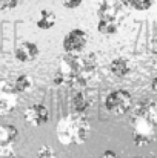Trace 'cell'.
Listing matches in <instances>:
<instances>
[{
	"label": "cell",
	"instance_id": "cell-2",
	"mask_svg": "<svg viewBox=\"0 0 157 158\" xmlns=\"http://www.w3.org/2000/svg\"><path fill=\"white\" fill-rule=\"evenodd\" d=\"M57 138L62 144H83L91 134V124L80 112L65 115L57 123Z\"/></svg>",
	"mask_w": 157,
	"mask_h": 158
},
{
	"label": "cell",
	"instance_id": "cell-5",
	"mask_svg": "<svg viewBox=\"0 0 157 158\" xmlns=\"http://www.w3.org/2000/svg\"><path fill=\"white\" fill-rule=\"evenodd\" d=\"M86 42H88L86 32L80 28H76V29H71L65 35L63 49H65V52H80L86 46Z\"/></svg>",
	"mask_w": 157,
	"mask_h": 158
},
{
	"label": "cell",
	"instance_id": "cell-13",
	"mask_svg": "<svg viewBox=\"0 0 157 158\" xmlns=\"http://www.w3.org/2000/svg\"><path fill=\"white\" fill-rule=\"evenodd\" d=\"M19 137V131L12 124H0V144H12Z\"/></svg>",
	"mask_w": 157,
	"mask_h": 158
},
{
	"label": "cell",
	"instance_id": "cell-18",
	"mask_svg": "<svg viewBox=\"0 0 157 158\" xmlns=\"http://www.w3.org/2000/svg\"><path fill=\"white\" fill-rule=\"evenodd\" d=\"M37 158H55V152L51 146H42L37 152Z\"/></svg>",
	"mask_w": 157,
	"mask_h": 158
},
{
	"label": "cell",
	"instance_id": "cell-22",
	"mask_svg": "<svg viewBox=\"0 0 157 158\" xmlns=\"http://www.w3.org/2000/svg\"><path fill=\"white\" fill-rule=\"evenodd\" d=\"M151 88H153V91H156L157 92V75L153 78V81H151Z\"/></svg>",
	"mask_w": 157,
	"mask_h": 158
},
{
	"label": "cell",
	"instance_id": "cell-7",
	"mask_svg": "<svg viewBox=\"0 0 157 158\" xmlns=\"http://www.w3.org/2000/svg\"><path fill=\"white\" fill-rule=\"evenodd\" d=\"M17 91L9 83L0 80V115L9 114L17 105Z\"/></svg>",
	"mask_w": 157,
	"mask_h": 158
},
{
	"label": "cell",
	"instance_id": "cell-11",
	"mask_svg": "<svg viewBox=\"0 0 157 158\" xmlns=\"http://www.w3.org/2000/svg\"><path fill=\"white\" fill-rule=\"evenodd\" d=\"M120 28V22L116 20V19H111V17H99V22H97V29L100 34L103 35H111V34H116Z\"/></svg>",
	"mask_w": 157,
	"mask_h": 158
},
{
	"label": "cell",
	"instance_id": "cell-1",
	"mask_svg": "<svg viewBox=\"0 0 157 158\" xmlns=\"http://www.w3.org/2000/svg\"><path fill=\"white\" fill-rule=\"evenodd\" d=\"M97 69L96 55L80 52H66L62 55L59 69L54 75V83L57 86H69V88H85L86 81L94 75Z\"/></svg>",
	"mask_w": 157,
	"mask_h": 158
},
{
	"label": "cell",
	"instance_id": "cell-15",
	"mask_svg": "<svg viewBox=\"0 0 157 158\" xmlns=\"http://www.w3.org/2000/svg\"><path fill=\"white\" fill-rule=\"evenodd\" d=\"M14 88H15V91L19 94H25V92H28L33 88V78L29 75H26V74L19 75L15 78V81H14Z\"/></svg>",
	"mask_w": 157,
	"mask_h": 158
},
{
	"label": "cell",
	"instance_id": "cell-12",
	"mask_svg": "<svg viewBox=\"0 0 157 158\" xmlns=\"http://www.w3.org/2000/svg\"><path fill=\"white\" fill-rule=\"evenodd\" d=\"M109 71L111 74H114L116 77H125L129 71H131V64L126 58L123 57H117V58H112L111 63H109Z\"/></svg>",
	"mask_w": 157,
	"mask_h": 158
},
{
	"label": "cell",
	"instance_id": "cell-9",
	"mask_svg": "<svg viewBox=\"0 0 157 158\" xmlns=\"http://www.w3.org/2000/svg\"><path fill=\"white\" fill-rule=\"evenodd\" d=\"M39 52H40V49L34 42H22L15 48V58L19 61H23V63L34 61L37 58Z\"/></svg>",
	"mask_w": 157,
	"mask_h": 158
},
{
	"label": "cell",
	"instance_id": "cell-14",
	"mask_svg": "<svg viewBox=\"0 0 157 158\" xmlns=\"http://www.w3.org/2000/svg\"><path fill=\"white\" fill-rule=\"evenodd\" d=\"M55 20H57L55 19V14L52 12L51 9H42L40 14H39V19L36 22V25H37L39 29L48 31V29H51L52 26L55 25Z\"/></svg>",
	"mask_w": 157,
	"mask_h": 158
},
{
	"label": "cell",
	"instance_id": "cell-10",
	"mask_svg": "<svg viewBox=\"0 0 157 158\" xmlns=\"http://www.w3.org/2000/svg\"><path fill=\"white\" fill-rule=\"evenodd\" d=\"M93 103V98H91V95L88 94V92H85V91H79V92H76L72 97H71V107L74 109V112H80V114H83L89 106Z\"/></svg>",
	"mask_w": 157,
	"mask_h": 158
},
{
	"label": "cell",
	"instance_id": "cell-21",
	"mask_svg": "<svg viewBox=\"0 0 157 158\" xmlns=\"http://www.w3.org/2000/svg\"><path fill=\"white\" fill-rule=\"evenodd\" d=\"M100 158H120V157H119V155H117L114 151H105Z\"/></svg>",
	"mask_w": 157,
	"mask_h": 158
},
{
	"label": "cell",
	"instance_id": "cell-17",
	"mask_svg": "<svg viewBox=\"0 0 157 158\" xmlns=\"http://www.w3.org/2000/svg\"><path fill=\"white\" fill-rule=\"evenodd\" d=\"M0 158H19L12 151L11 144H0Z\"/></svg>",
	"mask_w": 157,
	"mask_h": 158
},
{
	"label": "cell",
	"instance_id": "cell-19",
	"mask_svg": "<svg viewBox=\"0 0 157 158\" xmlns=\"http://www.w3.org/2000/svg\"><path fill=\"white\" fill-rule=\"evenodd\" d=\"M17 5H19V0H0V9L2 11L14 9Z\"/></svg>",
	"mask_w": 157,
	"mask_h": 158
},
{
	"label": "cell",
	"instance_id": "cell-8",
	"mask_svg": "<svg viewBox=\"0 0 157 158\" xmlns=\"http://www.w3.org/2000/svg\"><path fill=\"white\" fill-rule=\"evenodd\" d=\"M48 120H50V112H48L46 106L37 103V105H33L25 109V121L34 127L46 124Z\"/></svg>",
	"mask_w": 157,
	"mask_h": 158
},
{
	"label": "cell",
	"instance_id": "cell-20",
	"mask_svg": "<svg viewBox=\"0 0 157 158\" xmlns=\"http://www.w3.org/2000/svg\"><path fill=\"white\" fill-rule=\"evenodd\" d=\"M82 2H83V0H62L63 6L68 8V9H76V8H79V6L82 5Z\"/></svg>",
	"mask_w": 157,
	"mask_h": 158
},
{
	"label": "cell",
	"instance_id": "cell-6",
	"mask_svg": "<svg viewBox=\"0 0 157 158\" xmlns=\"http://www.w3.org/2000/svg\"><path fill=\"white\" fill-rule=\"evenodd\" d=\"M133 120H146L150 123H153L157 126V103L153 100H143L136 106H133V112H131Z\"/></svg>",
	"mask_w": 157,
	"mask_h": 158
},
{
	"label": "cell",
	"instance_id": "cell-16",
	"mask_svg": "<svg viewBox=\"0 0 157 158\" xmlns=\"http://www.w3.org/2000/svg\"><path fill=\"white\" fill-rule=\"evenodd\" d=\"M154 3H156V0H131L133 9H137V11H146Z\"/></svg>",
	"mask_w": 157,
	"mask_h": 158
},
{
	"label": "cell",
	"instance_id": "cell-3",
	"mask_svg": "<svg viewBox=\"0 0 157 158\" xmlns=\"http://www.w3.org/2000/svg\"><path fill=\"white\" fill-rule=\"evenodd\" d=\"M133 97L128 91L119 89L111 92L106 98H105V107L109 114L116 115V117H122L126 112H129L133 109Z\"/></svg>",
	"mask_w": 157,
	"mask_h": 158
},
{
	"label": "cell",
	"instance_id": "cell-4",
	"mask_svg": "<svg viewBox=\"0 0 157 158\" xmlns=\"http://www.w3.org/2000/svg\"><path fill=\"white\" fill-rule=\"evenodd\" d=\"M131 6V0H102L97 9L99 17H111L119 22L128 14Z\"/></svg>",
	"mask_w": 157,
	"mask_h": 158
}]
</instances>
